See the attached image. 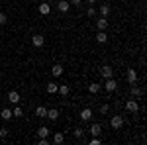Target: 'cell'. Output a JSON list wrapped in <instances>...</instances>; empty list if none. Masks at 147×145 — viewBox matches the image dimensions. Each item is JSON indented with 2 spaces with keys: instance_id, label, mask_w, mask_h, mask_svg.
Wrapping results in <instances>:
<instances>
[{
  "instance_id": "obj_17",
  "label": "cell",
  "mask_w": 147,
  "mask_h": 145,
  "mask_svg": "<svg viewBox=\"0 0 147 145\" xmlns=\"http://www.w3.org/2000/svg\"><path fill=\"white\" fill-rule=\"evenodd\" d=\"M45 118H49L51 122H57V118H59V110H55V108H53V110H47Z\"/></svg>"
},
{
  "instance_id": "obj_10",
  "label": "cell",
  "mask_w": 147,
  "mask_h": 145,
  "mask_svg": "<svg viewBox=\"0 0 147 145\" xmlns=\"http://www.w3.org/2000/svg\"><path fill=\"white\" fill-rule=\"evenodd\" d=\"M96 28H98V30H106V28H108V20H106V16H100V18L96 20Z\"/></svg>"
},
{
  "instance_id": "obj_33",
  "label": "cell",
  "mask_w": 147,
  "mask_h": 145,
  "mask_svg": "<svg viewBox=\"0 0 147 145\" xmlns=\"http://www.w3.org/2000/svg\"><path fill=\"white\" fill-rule=\"evenodd\" d=\"M80 2H82V0H71V4H73V6H79Z\"/></svg>"
},
{
  "instance_id": "obj_28",
  "label": "cell",
  "mask_w": 147,
  "mask_h": 145,
  "mask_svg": "<svg viewBox=\"0 0 147 145\" xmlns=\"http://www.w3.org/2000/svg\"><path fill=\"white\" fill-rule=\"evenodd\" d=\"M108 112H110V106H108V104H102L100 106V114L104 116V114H108Z\"/></svg>"
},
{
  "instance_id": "obj_14",
  "label": "cell",
  "mask_w": 147,
  "mask_h": 145,
  "mask_svg": "<svg viewBox=\"0 0 147 145\" xmlns=\"http://www.w3.org/2000/svg\"><path fill=\"white\" fill-rule=\"evenodd\" d=\"M49 12H51V6H49L47 2H41V4H39V14H41V16H47Z\"/></svg>"
},
{
  "instance_id": "obj_24",
  "label": "cell",
  "mask_w": 147,
  "mask_h": 145,
  "mask_svg": "<svg viewBox=\"0 0 147 145\" xmlns=\"http://www.w3.org/2000/svg\"><path fill=\"white\" fill-rule=\"evenodd\" d=\"M98 12H100V16H108L110 14V6L108 4H102L100 8H98Z\"/></svg>"
},
{
  "instance_id": "obj_27",
  "label": "cell",
  "mask_w": 147,
  "mask_h": 145,
  "mask_svg": "<svg viewBox=\"0 0 147 145\" xmlns=\"http://www.w3.org/2000/svg\"><path fill=\"white\" fill-rule=\"evenodd\" d=\"M8 134H10V129H8V127H0V137H2V139H6Z\"/></svg>"
},
{
  "instance_id": "obj_19",
  "label": "cell",
  "mask_w": 147,
  "mask_h": 145,
  "mask_svg": "<svg viewBox=\"0 0 147 145\" xmlns=\"http://www.w3.org/2000/svg\"><path fill=\"white\" fill-rule=\"evenodd\" d=\"M35 116L45 118V116H47V108H45V106H37V108H35Z\"/></svg>"
},
{
  "instance_id": "obj_4",
  "label": "cell",
  "mask_w": 147,
  "mask_h": 145,
  "mask_svg": "<svg viewBox=\"0 0 147 145\" xmlns=\"http://www.w3.org/2000/svg\"><path fill=\"white\" fill-rule=\"evenodd\" d=\"M100 75L104 78H110V77H114V69L110 67V65H104V67L100 69Z\"/></svg>"
},
{
  "instance_id": "obj_6",
  "label": "cell",
  "mask_w": 147,
  "mask_h": 145,
  "mask_svg": "<svg viewBox=\"0 0 147 145\" xmlns=\"http://www.w3.org/2000/svg\"><path fill=\"white\" fill-rule=\"evenodd\" d=\"M32 43H34V47H41V45L45 43V37L39 35V34H35L34 37H32Z\"/></svg>"
},
{
  "instance_id": "obj_22",
  "label": "cell",
  "mask_w": 147,
  "mask_h": 145,
  "mask_svg": "<svg viewBox=\"0 0 147 145\" xmlns=\"http://www.w3.org/2000/svg\"><path fill=\"white\" fill-rule=\"evenodd\" d=\"M57 88H59V84H57V82H49V84H47V92H49V94H55Z\"/></svg>"
},
{
  "instance_id": "obj_15",
  "label": "cell",
  "mask_w": 147,
  "mask_h": 145,
  "mask_svg": "<svg viewBox=\"0 0 147 145\" xmlns=\"http://www.w3.org/2000/svg\"><path fill=\"white\" fill-rule=\"evenodd\" d=\"M100 88H102V84H98V82H90V84H88V92H90V94H98Z\"/></svg>"
},
{
  "instance_id": "obj_1",
  "label": "cell",
  "mask_w": 147,
  "mask_h": 145,
  "mask_svg": "<svg viewBox=\"0 0 147 145\" xmlns=\"http://www.w3.org/2000/svg\"><path fill=\"white\" fill-rule=\"evenodd\" d=\"M116 88H118V82H116V78H114V77L104 78V90H106V92H114Z\"/></svg>"
},
{
  "instance_id": "obj_26",
  "label": "cell",
  "mask_w": 147,
  "mask_h": 145,
  "mask_svg": "<svg viewBox=\"0 0 147 145\" xmlns=\"http://www.w3.org/2000/svg\"><path fill=\"white\" fill-rule=\"evenodd\" d=\"M73 134H75V137H77V139H80V137L84 135V129H82V127H75V132H73Z\"/></svg>"
},
{
  "instance_id": "obj_21",
  "label": "cell",
  "mask_w": 147,
  "mask_h": 145,
  "mask_svg": "<svg viewBox=\"0 0 147 145\" xmlns=\"http://www.w3.org/2000/svg\"><path fill=\"white\" fill-rule=\"evenodd\" d=\"M49 134H51V129H49V127H45V125H41V127L37 129V135H39V137H47Z\"/></svg>"
},
{
  "instance_id": "obj_25",
  "label": "cell",
  "mask_w": 147,
  "mask_h": 145,
  "mask_svg": "<svg viewBox=\"0 0 147 145\" xmlns=\"http://www.w3.org/2000/svg\"><path fill=\"white\" fill-rule=\"evenodd\" d=\"M22 114H24V110H22V108H20V106H16V108L12 110V116H14V118H20Z\"/></svg>"
},
{
  "instance_id": "obj_18",
  "label": "cell",
  "mask_w": 147,
  "mask_h": 145,
  "mask_svg": "<svg viewBox=\"0 0 147 145\" xmlns=\"http://www.w3.org/2000/svg\"><path fill=\"white\" fill-rule=\"evenodd\" d=\"M51 75H53V77H61V75H63V67H61V65H53V67H51Z\"/></svg>"
},
{
  "instance_id": "obj_5",
  "label": "cell",
  "mask_w": 147,
  "mask_h": 145,
  "mask_svg": "<svg viewBox=\"0 0 147 145\" xmlns=\"http://www.w3.org/2000/svg\"><path fill=\"white\" fill-rule=\"evenodd\" d=\"M125 110H127V112H137V110H139V104H137L136 98H134V100H127V102H125Z\"/></svg>"
},
{
  "instance_id": "obj_11",
  "label": "cell",
  "mask_w": 147,
  "mask_h": 145,
  "mask_svg": "<svg viewBox=\"0 0 147 145\" xmlns=\"http://www.w3.org/2000/svg\"><path fill=\"white\" fill-rule=\"evenodd\" d=\"M129 92H131V96H134V98H139V96H141V94H143V90L139 88V86H137L136 82H134V84H131V88H129Z\"/></svg>"
},
{
  "instance_id": "obj_2",
  "label": "cell",
  "mask_w": 147,
  "mask_h": 145,
  "mask_svg": "<svg viewBox=\"0 0 147 145\" xmlns=\"http://www.w3.org/2000/svg\"><path fill=\"white\" fill-rule=\"evenodd\" d=\"M110 125H112V129H120V127L124 125V116H120V114L112 116V120H110Z\"/></svg>"
},
{
  "instance_id": "obj_12",
  "label": "cell",
  "mask_w": 147,
  "mask_h": 145,
  "mask_svg": "<svg viewBox=\"0 0 147 145\" xmlns=\"http://www.w3.org/2000/svg\"><path fill=\"white\" fill-rule=\"evenodd\" d=\"M57 8H59V12H69L71 4H69L67 0H59V2H57Z\"/></svg>"
},
{
  "instance_id": "obj_30",
  "label": "cell",
  "mask_w": 147,
  "mask_h": 145,
  "mask_svg": "<svg viewBox=\"0 0 147 145\" xmlns=\"http://www.w3.org/2000/svg\"><path fill=\"white\" fill-rule=\"evenodd\" d=\"M86 16H88V18H92V16H96V8H92V6H88V10H86Z\"/></svg>"
},
{
  "instance_id": "obj_13",
  "label": "cell",
  "mask_w": 147,
  "mask_h": 145,
  "mask_svg": "<svg viewBox=\"0 0 147 145\" xmlns=\"http://www.w3.org/2000/svg\"><path fill=\"white\" fill-rule=\"evenodd\" d=\"M8 100H10L12 104H18V102H20V94H18L16 90H10V92H8Z\"/></svg>"
},
{
  "instance_id": "obj_3",
  "label": "cell",
  "mask_w": 147,
  "mask_h": 145,
  "mask_svg": "<svg viewBox=\"0 0 147 145\" xmlns=\"http://www.w3.org/2000/svg\"><path fill=\"white\" fill-rule=\"evenodd\" d=\"M125 78H127V82H129V84H134V82L137 80V71H136V69H127Z\"/></svg>"
},
{
  "instance_id": "obj_31",
  "label": "cell",
  "mask_w": 147,
  "mask_h": 145,
  "mask_svg": "<svg viewBox=\"0 0 147 145\" xmlns=\"http://www.w3.org/2000/svg\"><path fill=\"white\" fill-rule=\"evenodd\" d=\"M88 143L90 145H98V143H102V141H100V137H94V139H90Z\"/></svg>"
},
{
  "instance_id": "obj_9",
  "label": "cell",
  "mask_w": 147,
  "mask_h": 145,
  "mask_svg": "<svg viewBox=\"0 0 147 145\" xmlns=\"http://www.w3.org/2000/svg\"><path fill=\"white\" fill-rule=\"evenodd\" d=\"M96 41H98V43H106V41H108L106 30H98V34H96Z\"/></svg>"
},
{
  "instance_id": "obj_7",
  "label": "cell",
  "mask_w": 147,
  "mask_h": 145,
  "mask_svg": "<svg viewBox=\"0 0 147 145\" xmlns=\"http://www.w3.org/2000/svg\"><path fill=\"white\" fill-rule=\"evenodd\" d=\"M88 134L94 135V137H98V135L102 134V125H100V123H92V125H90V129H88Z\"/></svg>"
},
{
  "instance_id": "obj_23",
  "label": "cell",
  "mask_w": 147,
  "mask_h": 145,
  "mask_svg": "<svg viewBox=\"0 0 147 145\" xmlns=\"http://www.w3.org/2000/svg\"><path fill=\"white\" fill-rule=\"evenodd\" d=\"M63 141H65V135H63V134H59V132H57V134L53 135V143H57V145H59V143H63Z\"/></svg>"
},
{
  "instance_id": "obj_16",
  "label": "cell",
  "mask_w": 147,
  "mask_h": 145,
  "mask_svg": "<svg viewBox=\"0 0 147 145\" xmlns=\"http://www.w3.org/2000/svg\"><path fill=\"white\" fill-rule=\"evenodd\" d=\"M0 118H2L4 122H8L10 118H14V116H12V110H10V108H4V110L0 112Z\"/></svg>"
},
{
  "instance_id": "obj_8",
  "label": "cell",
  "mask_w": 147,
  "mask_h": 145,
  "mask_svg": "<svg viewBox=\"0 0 147 145\" xmlns=\"http://www.w3.org/2000/svg\"><path fill=\"white\" fill-rule=\"evenodd\" d=\"M80 120H82V122H88V120H92V110H90V108H84V110L80 112Z\"/></svg>"
},
{
  "instance_id": "obj_32",
  "label": "cell",
  "mask_w": 147,
  "mask_h": 145,
  "mask_svg": "<svg viewBox=\"0 0 147 145\" xmlns=\"http://www.w3.org/2000/svg\"><path fill=\"white\" fill-rule=\"evenodd\" d=\"M37 143H39V145H49V141H47V137H39Z\"/></svg>"
},
{
  "instance_id": "obj_29",
  "label": "cell",
  "mask_w": 147,
  "mask_h": 145,
  "mask_svg": "<svg viewBox=\"0 0 147 145\" xmlns=\"http://www.w3.org/2000/svg\"><path fill=\"white\" fill-rule=\"evenodd\" d=\"M6 22H8V16H6L4 12H0V26H4Z\"/></svg>"
},
{
  "instance_id": "obj_34",
  "label": "cell",
  "mask_w": 147,
  "mask_h": 145,
  "mask_svg": "<svg viewBox=\"0 0 147 145\" xmlns=\"http://www.w3.org/2000/svg\"><path fill=\"white\" fill-rule=\"evenodd\" d=\"M88 4H96V0H88Z\"/></svg>"
},
{
  "instance_id": "obj_20",
  "label": "cell",
  "mask_w": 147,
  "mask_h": 145,
  "mask_svg": "<svg viewBox=\"0 0 147 145\" xmlns=\"http://www.w3.org/2000/svg\"><path fill=\"white\" fill-rule=\"evenodd\" d=\"M57 92H59L61 96H67L69 92H71V88H69L67 84H59V88H57Z\"/></svg>"
}]
</instances>
